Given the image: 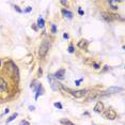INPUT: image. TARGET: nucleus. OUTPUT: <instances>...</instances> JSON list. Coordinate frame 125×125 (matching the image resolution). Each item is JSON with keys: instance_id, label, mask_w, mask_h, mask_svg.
Listing matches in <instances>:
<instances>
[{"instance_id": "obj_1", "label": "nucleus", "mask_w": 125, "mask_h": 125, "mask_svg": "<svg viewBox=\"0 0 125 125\" xmlns=\"http://www.w3.org/2000/svg\"><path fill=\"white\" fill-rule=\"evenodd\" d=\"M49 48H50V42L48 40H44L39 47V56L41 58H44L46 56V53L48 52V50H49Z\"/></svg>"}, {"instance_id": "obj_23", "label": "nucleus", "mask_w": 125, "mask_h": 125, "mask_svg": "<svg viewBox=\"0 0 125 125\" xmlns=\"http://www.w3.org/2000/svg\"><path fill=\"white\" fill-rule=\"evenodd\" d=\"M19 125H30V124H29V122H27V121H21Z\"/></svg>"}, {"instance_id": "obj_27", "label": "nucleus", "mask_w": 125, "mask_h": 125, "mask_svg": "<svg viewBox=\"0 0 125 125\" xmlns=\"http://www.w3.org/2000/svg\"><path fill=\"white\" fill-rule=\"evenodd\" d=\"M63 38H64V39H69V38H70V35L67 34V33H64V34H63Z\"/></svg>"}, {"instance_id": "obj_31", "label": "nucleus", "mask_w": 125, "mask_h": 125, "mask_svg": "<svg viewBox=\"0 0 125 125\" xmlns=\"http://www.w3.org/2000/svg\"><path fill=\"white\" fill-rule=\"evenodd\" d=\"M0 66H1V60H0Z\"/></svg>"}, {"instance_id": "obj_21", "label": "nucleus", "mask_w": 125, "mask_h": 125, "mask_svg": "<svg viewBox=\"0 0 125 125\" xmlns=\"http://www.w3.org/2000/svg\"><path fill=\"white\" fill-rule=\"evenodd\" d=\"M83 80V78H80V79H78V80H76L75 81V83H76V86H79V83H80V82Z\"/></svg>"}, {"instance_id": "obj_14", "label": "nucleus", "mask_w": 125, "mask_h": 125, "mask_svg": "<svg viewBox=\"0 0 125 125\" xmlns=\"http://www.w3.org/2000/svg\"><path fill=\"white\" fill-rule=\"evenodd\" d=\"M60 123L63 124V125H75L73 123V122H71L70 120H67V119H61L60 120Z\"/></svg>"}, {"instance_id": "obj_15", "label": "nucleus", "mask_w": 125, "mask_h": 125, "mask_svg": "<svg viewBox=\"0 0 125 125\" xmlns=\"http://www.w3.org/2000/svg\"><path fill=\"white\" fill-rule=\"evenodd\" d=\"M119 91H122V88H110L108 92H119Z\"/></svg>"}, {"instance_id": "obj_29", "label": "nucleus", "mask_w": 125, "mask_h": 125, "mask_svg": "<svg viewBox=\"0 0 125 125\" xmlns=\"http://www.w3.org/2000/svg\"><path fill=\"white\" fill-rule=\"evenodd\" d=\"M32 29L34 30V31H36V30H38V28H36V27L34 26V25H32Z\"/></svg>"}, {"instance_id": "obj_4", "label": "nucleus", "mask_w": 125, "mask_h": 125, "mask_svg": "<svg viewBox=\"0 0 125 125\" xmlns=\"http://www.w3.org/2000/svg\"><path fill=\"white\" fill-rule=\"evenodd\" d=\"M72 95L76 98H81L88 93V90H77V91H72Z\"/></svg>"}, {"instance_id": "obj_20", "label": "nucleus", "mask_w": 125, "mask_h": 125, "mask_svg": "<svg viewBox=\"0 0 125 125\" xmlns=\"http://www.w3.org/2000/svg\"><path fill=\"white\" fill-rule=\"evenodd\" d=\"M67 50H69L70 53H73V52H74V47L72 46V45H71V46H69V49H67Z\"/></svg>"}, {"instance_id": "obj_19", "label": "nucleus", "mask_w": 125, "mask_h": 125, "mask_svg": "<svg viewBox=\"0 0 125 125\" xmlns=\"http://www.w3.org/2000/svg\"><path fill=\"white\" fill-rule=\"evenodd\" d=\"M93 66H94V69H95V70H98L99 67H101V66H99V64H97L96 62H93Z\"/></svg>"}, {"instance_id": "obj_8", "label": "nucleus", "mask_w": 125, "mask_h": 125, "mask_svg": "<svg viewBox=\"0 0 125 125\" xmlns=\"http://www.w3.org/2000/svg\"><path fill=\"white\" fill-rule=\"evenodd\" d=\"M102 15H103V18L105 19L106 21H111L112 19H115V15H112V14H108V13H102Z\"/></svg>"}, {"instance_id": "obj_6", "label": "nucleus", "mask_w": 125, "mask_h": 125, "mask_svg": "<svg viewBox=\"0 0 125 125\" xmlns=\"http://www.w3.org/2000/svg\"><path fill=\"white\" fill-rule=\"evenodd\" d=\"M94 111L97 112V113H101L104 111V104L102 103V102H97L94 107Z\"/></svg>"}, {"instance_id": "obj_9", "label": "nucleus", "mask_w": 125, "mask_h": 125, "mask_svg": "<svg viewBox=\"0 0 125 125\" xmlns=\"http://www.w3.org/2000/svg\"><path fill=\"white\" fill-rule=\"evenodd\" d=\"M7 89H8V83L5 82V80L3 78L0 77V91L3 92V91H5Z\"/></svg>"}, {"instance_id": "obj_11", "label": "nucleus", "mask_w": 125, "mask_h": 125, "mask_svg": "<svg viewBox=\"0 0 125 125\" xmlns=\"http://www.w3.org/2000/svg\"><path fill=\"white\" fill-rule=\"evenodd\" d=\"M42 90H43V87H42V84L41 83H39L38 84V87H36V94H35V99H38L39 98V96L42 94Z\"/></svg>"}, {"instance_id": "obj_5", "label": "nucleus", "mask_w": 125, "mask_h": 125, "mask_svg": "<svg viewBox=\"0 0 125 125\" xmlns=\"http://www.w3.org/2000/svg\"><path fill=\"white\" fill-rule=\"evenodd\" d=\"M64 76H65V70L61 69V70L57 71L56 74L53 75V77H55L56 79H60V80H62V79H64Z\"/></svg>"}, {"instance_id": "obj_28", "label": "nucleus", "mask_w": 125, "mask_h": 125, "mask_svg": "<svg viewBox=\"0 0 125 125\" xmlns=\"http://www.w3.org/2000/svg\"><path fill=\"white\" fill-rule=\"evenodd\" d=\"M35 108H34V106H29V110H31V111H32V110H34Z\"/></svg>"}, {"instance_id": "obj_3", "label": "nucleus", "mask_w": 125, "mask_h": 125, "mask_svg": "<svg viewBox=\"0 0 125 125\" xmlns=\"http://www.w3.org/2000/svg\"><path fill=\"white\" fill-rule=\"evenodd\" d=\"M116 112L115 110L113 109H108L105 111V116H106V119H108V120H115V119H116Z\"/></svg>"}, {"instance_id": "obj_7", "label": "nucleus", "mask_w": 125, "mask_h": 125, "mask_svg": "<svg viewBox=\"0 0 125 125\" xmlns=\"http://www.w3.org/2000/svg\"><path fill=\"white\" fill-rule=\"evenodd\" d=\"M88 44H89V42H88L87 40H80V41L78 42L77 46L79 48H81V49H87V48H88Z\"/></svg>"}, {"instance_id": "obj_17", "label": "nucleus", "mask_w": 125, "mask_h": 125, "mask_svg": "<svg viewBox=\"0 0 125 125\" xmlns=\"http://www.w3.org/2000/svg\"><path fill=\"white\" fill-rule=\"evenodd\" d=\"M52 33H57V27H56V25H52Z\"/></svg>"}, {"instance_id": "obj_13", "label": "nucleus", "mask_w": 125, "mask_h": 125, "mask_svg": "<svg viewBox=\"0 0 125 125\" xmlns=\"http://www.w3.org/2000/svg\"><path fill=\"white\" fill-rule=\"evenodd\" d=\"M45 26V21L43 17H39L38 18V27L39 28H44Z\"/></svg>"}, {"instance_id": "obj_24", "label": "nucleus", "mask_w": 125, "mask_h": 125, "mask_svg": "<svg viewBox=\"0 0 125 125\" xmlns=\"http://www.w3.org/2000/svg\"><path fill=\"white\" fill-rule=\"evenodd\" d=\"M31 10H32V8H31V7H28L27 9L25 10V12H26V13H29V12H31Z\"/></svg>"}, {"instance_id": "obj_18", "label": "nucleus", "mask_w": 125, "mask_h": 125, "mask_svg": "<svg viewBox=\"0 0 125 125\" xmlns=\"http://www.w3.org/2000/svg\"><path fill=\"white\" fill-rule=\"evenodd\" d=\"M55 105V107H57V108H59V109H62V105L60 104V103H55L53 104Z\"/></svg>"}, {"instance_id": "obj_25", "label": "nucleus", "mask_w": 125, "mask_h": 125, "mask_svg": "<svg viewBox=\"0 0 125 125\" xmlns=\"http://www.w3.org/2000/svg\"><path fill=\"white\" fill-rule=\"evenodd\" d=\"M78 14H79V15H83L84 12H83V11H82L81 9H79V10H78Z\"/></svg>"}, {"instance_id": "obj_16", "label": "nucleus", "mask_w": 125, "mask_h": 125, "mask_svg": "<svg viewBox=\"0 0 125 125\" xmlns=\"http://www.w3.org/2000/svg\"><path fill=\"white\" fill-rule=\"evenodd\" d=\"M16 116H17V113H14V115H11V116H10V118H9V119H8L7 123H10V122H12V121L14 120V119H15V118H16Z\"/></svg>"}, {"instance_id": "obj_10", "label": "nucleus", "mask_w": 125, "mask_h": 125, "mask_svg": "<svg viewBox=\"0 0 125 125\" xmlns=\"http://www.w3.org/2000/svg\"><path fill=\"white\" fill-rule=\"evenodd\" d=\"M62 14L64 15V17H67V18H70V19L73 17V13L71 12V11L66 10V9H63V10H62Z\"/></svg>"}, {"instance_id": "obj_2", "label": "nucleus", "mask_w": 125, "mask_h": 125, "mask_svg": "<svg viewBox=\"0 0 125 125\" xmlns=\"http://www.w3.org/2000/svg\"><path fill=\"white\" fill-rule=\"evenodd\" d=\"M47 79H48V81L50 82V87H52V89L53 91H58L59 89H60L61 84L59 83V82L56 81V79H55V77H53V75H48Z\"/></svg>"}, {"instance_id": "obj_26", "label": "nucleus", "mask_w": 125, "mask_h": 125, "mask_svg": "<svg viewBox=\"0 0 125 125\" xmlns=\"http://www.w3.org/2000/svg\"><path fill=\"white\" fill-rule=\"evenodd\" d=\"M60 3L63 4V5H67V4H69V1H61Z\"/></svg>"}, {"instance_id": "obj_12", "label": "nucleus", "mask_w": 125, "mask_h": 125, "mask_svg": "<svg viewBox=\"0 0 125 125\" xmlns=\"http://www.w3.org/2000/svg\"><path fill=\"white\" fill-rule=\"evenodd\" d=\"M109 4H110V7H111L112 10H116V9H118V5H119V1H115V0H110Z\"/></svg>"}, {"instance_id": "obj_30", "label": "nucleus", "mask_w": 125, "mask_h": 125, "mask_svg": "<svg viewBox=\"0 0 125 125\" xmlns=\"http://www.w3.org/2000/svg\"><path fill=\"white\" fill-rule=\"evenodd\" d=\"M42 72H43V71H42V69H40V70H39V74H40V75H42Z\"/></svg>"}, {"instance_id": "obj_22", "label": "nucleus", "mask_w": 125, "mask_h": 125, "mask_svg": "<svg viewBox=\"0 0 125 125\" xmlns=\"http://www.w3.org/2000/svg\"><path fill=\"white\" fill-rule=\"evenodd\" d=\"M14 9H15L16 11H17L18 13H22V11H21V9H19V7H17V5H15V7H14Z\"/></svg>"}]
</instances>
